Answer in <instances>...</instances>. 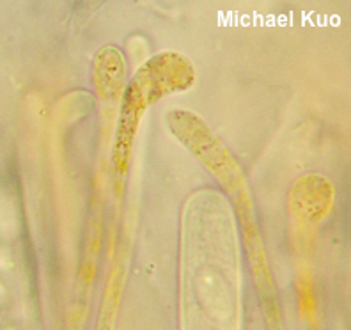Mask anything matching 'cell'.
Returning <instances> with one entry per match:
<instances>
[{"label": "cell", "instance_id": "6da1fadb", "mask_svg": "<svg viewBox=\"0 0 351 330\" xmlns=\"http://www.w3.org/2000/svg\"><path fill=\"white\" fill-rule=\"evenodd\" d=\"M193 69L189 60L176 54L154 57L141 69L132 82L121 116V132L116 148V171L117 174L126 169L130 156V144L135 137L138 117L142 108L162 98L163 95L192 86Z\"/></svg>", "mask_w": 351, "mask_h": 330}]
</instances>
